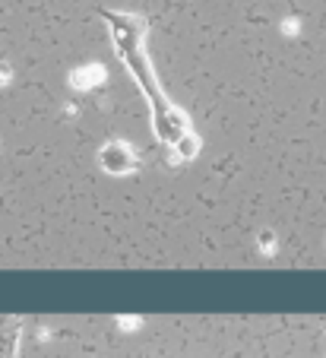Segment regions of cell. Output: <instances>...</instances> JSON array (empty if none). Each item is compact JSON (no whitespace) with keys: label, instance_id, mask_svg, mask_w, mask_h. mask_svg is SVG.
Returning <instances> with one entry per match:
<instances>
[{"label":"cell","instance_id":"1","mask_svg":"<svg viewBox=\"0 0 326 358\" xmlns=\"http://www.w3.org/2000/svg\"><path fill=\"white\" fill-rule=\"evenodd\" d=\"M102 16L108 20L111 35H114V45L121 51V57L130 64L136 76H140V86L143 92L152 99V127H156V136L162 143H168L175 152H181V159L193 156L200 143L191 136V127H187V117L171 105L162 95V89L156 86V76L149 70V61L143 55V35H146V22L143 16H127V13H108L102 10Z\"/></svg>","mask_w":326,"mask_h":358},{"label":"cell","instance_id":"2","mask_svg":"<svg viewBox=\"0 0 326 358\" xmlns=\"http://www.w3.org/2000/svg\"><path fill=\"white\" fill-rule=\"evenodd\" d=\"M98 159H102V169L108 171V175H127V171L136 169V156L124 143H108Z\"/></svg>","mask_w":326,"mask_h":358},{"label":"cell","instance_id":"3","mask_svg":"<svg viewBox=\"0 0 326 358\" xmlns=\"http://www.w3.org/2000/svg\"><path fill=\"white\" fill-rule=\"evenodd\" d=\"M13 339H16L13 324L0 317V358H10V352H13Z\"/></svg>","mask_w":326,"mask_h":358}]
</instances>
